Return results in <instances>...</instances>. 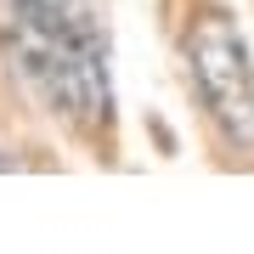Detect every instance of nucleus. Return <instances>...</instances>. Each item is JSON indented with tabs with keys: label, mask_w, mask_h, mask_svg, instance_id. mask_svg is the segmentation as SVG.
<instances>
[{
	"label": "nucleus",
	"mask_w": 254,
	"mask_h": 254,
	"mask_svg": "<svg viewBox=\"0 0 254 254\" xmlns=\"http://www.w3.org/2000/svg\"><path fill=\"white\" fill-rule=\"evenodd\" d=\"M11 63L57 119H108V40L91 0H11Z\"/></svg>",
	"instance_id": "f257e3e1"
},
{
	"label": "nucleus",
	"mask_w": 254,
	"mask_h": 254,
	"mask_svg": "<svg viewBox=\"0 0 254 254\" xmlns=\"http://www.w3.org/2000/svg\"><path fill=\"white\" fill-rule=\"evenodd\" d=\"M187 63H192V85H198L209 119L226 130V141L254 147V57L243 46V34L232 28V17L209 11L192 23Z\"/></svg>",
	"instance_id": "f03ea898"
}]
</instances>
